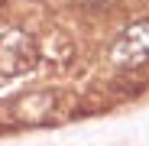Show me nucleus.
<instances>
[{
	"label": "nucleus",
	"instance_id": "1",
	"mask_svg": "<svg viewBox=\"0 0 149 146\" xmlns=\"http://www.w3.org/2000/svg\"><path fill=\"white\" fill-rule=\"evenodd\" d=\"M110 59H113L117 68H139V65L149 62V23L146 20L127 26L117 36V42L110 49Z\"/></svg>",
	"mask_w": 149,
	"mask_h": 146
},
{
	"label": "nucleus",
	"instance_id": "2",
	"mask_svg": "<svg viewBox=\"0 0 149 146\" xmlns=\"http://www.w3.org/2000/svg\"><path fill=\"white\" fill-rule=\"evenodd\" d=\"M33 62H36V49H33L29 36H23V33H3L0 36V71L3 75L29 71Z\"/></svg>",
	"mask_w": 149,
	"mask_h": 146
}]
</instances>
